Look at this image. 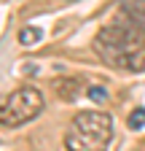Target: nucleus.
<instances>
[{
  "label": "nucleus",
  "mask_w": 145,
  "mask_h": 151,
  "mask_svg": "<svg viewBox=\"0 0 145 151\" xmlns=\"http://www.w3.org/2000/svg\"><path fill=\"white\" fill-rule=\"evenodd\" d=\"M41 38H43V32H41L38 27H24V30L19 32V43H22V46H35Z\"/></svg>",
  "instance_id": "nucleus-6"
},
{
  "label": "nucleus",
  "mask_w": 145,
  "mask_h": 151,
  "mask_svg": "<svg viewBox=\"0 0 145 151\" xmlns=\"http://www.w3.org/2000/svg\"><path fill=\"white\" fill-rule=\"evenodd\" d=\"M43 111V94L35 86H19L0 94V124L22 127Z\"/></svg>",
  "instance_id": "nucleus-3"
},
{
  "label": "nucleus",
  "mask_w": 145,
  "mask_h": 151,
  "mask_svg": "<svg viewBox=\"0 0 145 151\" xmlns=\"http://www.w3.org/2000/svg\"><path fill=\"white\" fill-rule=\"evenodd\" d=\"M94 49L110 68L145 70V32L126 19L105 24L94 38Z\"/></svg>",
  "instance_id": "nucleus-1"
},
{
  "label": "nucleus",
  "mask_w": 145,
  "mask_h": 151,
  "mask_svg": "<svg viewBox=\"0 0 145 151\" xmlns=\"http://www.w3.org/2000/svg\"><path fill=\"white\" fill-rule=\"evenodd\" d=\"M113 140V119L105 111H78L65 132L67 151H105Z\"/></svg>",
  "instance_id": "nucleus-2"
},
{
  "label": "nucleus",
  "mask_w": 145,
  "mask_h": 151,
  "mask_svg": "<svg viewBox=\"0 0 145 151\" xmlns=\"http://www.w3.org/2000/svg\"><path fill=\"white\" fill-rule=\"evenodd\" d=\"M54 86H57V94L67 103L78 100V94H81V81L78 78H59V81H54Z\"/></svg>",
  "instance_id": "nucleus-5"
},
{
  "label": "nucleus",
  "mask_w": 145,
  "mask_h": 151,
  "mask_svg": "<svg viewBox=\"0 0 145 151\" xmlns=\"http://www.w3.org/2000/svg\"><path fill=\"white\" fill-rule=\"evenodd\" d=\"M118 6L126 22H132L145 32V0H118Z\"/></svg>",
  "instance_id": "nucleus-4"
},
{
  "label": "nucleus",
  "mask_w": 145,
  "mask_h": 151,
  "mask_svg": "<svg viewBox=\"0 0 145 151\" xmlns=\"http://www.w3.org/2000/svg\"><path fill=\"white\" fill-rule=\"evenodd\" d=\"M126 124H129L132 129H142L145 127V108H134L129 113V119H126Z\"/></svg>",
  "instance_id": "nucleus-7"
},
{
  "label": "nucleus",
  "mask_w": 145,
  "mask_h": 151,
  "mask_svg": "<svg viewBox=\"0 0 145 151\" xmlns=\"http://www.w3.org/2000/svg\"><path fill=\"white\" fill-rule=\"evenodd\" d=\"M86 94H89V97H92L94 103L107 100V92H105V86H97V84H94V86H89V92H86Z\"/></svg>",
  "instance_id": "nucleus-8"
}]
</instances>
